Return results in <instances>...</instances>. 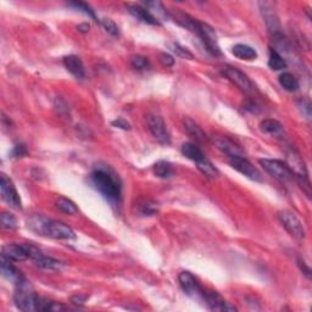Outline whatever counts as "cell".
Masks as SVG:
<instances>
[{
  "label": "cell",
  "mask_w": 312,
  "mask_h": 312,
  "mask_svg": "<svg viewBox=\"0 0 312 312\" xmlns=\"http://www.w3.org/2000/svg\"><path fill=\"white\" fill-rule=\"evenodd\" d=\"M89 182L110 203L118 204L121 201L122 182L110 166L96 165L89 176Z\"/></svg>",
  "instance_id": "cell-1"
},
{
  "label": "cell",
  "mask_w": 312,
  "mask_h": 312,
  "mask_svg": "<svg viewBox=\"0 0 312 312\" xmlns=\"http://www.w3.org/2000/svg\"><path fill=\"white\" fill-rule=\"evenodd\" d=\"M28 227L36 233L53 238V239L71 240L76 238L75 231L71 227L44 216L31 217L28 220Z\"/></svg>",
  "instance_id": "cell-2"
},
{
  "label": "cell",
  "mask_w": 312,
  "mask_h": 312,
  "mask_svg": "<svg viewBox=\"0 0 312 312\" xmlns=\"http://www.w3.org/2000/svg\"><path fill=\"white\" fill-rule=\"evenodd\" d=\"M285 164L288 165L290 171L293 172L294 177L299 181L301 186L306 187V193L310 195V182H308V172L306 169L305 163H303L302 158L297 154L294 150L286 152Z\"/></svg>",
  "instance_id": "cell-3"
},
{
  "label": "cell",
  "mask_w": 312,
  "mask_h": 312,
  "mask_svg": "<svg viewBox=\"0 0 312 312\" xmlns=\"http://www.w3.org/2000/svg\"><path fill=\"white\" fill-rule=\"evenodd\" d=\"M260 165L263 167L268 175L276 178L282 183H291L294 181V175L288 165L280 160H272V159H261Z\"/></svg>",
  "instance_id": "cell-4"
},
{
  "label": "cell",
  "mask_w": 312,
  "mask_h": 312,
  "mask_svg": "<svg viewBox=\"0 0 312 312\" xmlns=\"http://www.w3.org/2000/svg\"><path fill=\"white\" fill-rule=\"evenodd\" d=\"M37 297H38V295L31 289V285L25 279L24 282L18 284V290L14 295V301L21 311H36Z\"/></svg>",
  "instance_id": "cell-5"
},
{
  "label": "cell",
  "mask_w": 312,
  "mask_h": 312,
  "mask_svg": "<svg viewBox=\"0 0 312 312\" xmlns=\"http://www.w3.org/2000/svg\"><path fill=\"white\" fill-rule=\"evenodd\" d=\"M278 217H279L280 223H282L283 227H284L285 231L288 232L291 237L297 240L305 239L306 237L305 228H303L301 221L296 217V215H295L294 212L284 210V211L279 212Z\"/></svg>",
  "instance_id": "cell-6"
},
{
  "label": "cell",
  "mask_w": 312,
  "mask_h": 312,
  "mask_svg": "<svg viewBox=\"0 0 312 312\" xmlns=\"http://www.w3.org/2000/svg\"><path fill=\"white\" fill-rule=\"evenodd\" d=\"M146 123L147 128H149L152 137L156 139V141H159L163 145H169L171 143V135H170L166 123L160 116L150 113L146 117Z\"/></svg>",
  "instance_id": "cell-7"
},
{
  "label": "cell",
  "mask_w": 312,
  "mask_h": 312,
  "mask_svg": "<svg viewBox=\"0 0 312 312\" xmlns=\"http://www.w3.org/2000/svg\"><path fill=\"white\" fill-rule=\"evenodd\" d=\"M197 36L199 37L203 42L205 48L208 49V52L214 56H221L222 52H221V48L218 45L217 42V36L215 30L210 25L204 24V22H199V28H198Z\"/></svg>",
  "instance_id": "cell-8"
},
{
  "label": "cell",
  "mask_w": 312,
  "mask_h": 312,
  "mask_svg": "<svg viewBox=\"0 0 312 312\" xmlns=\"http://www.w3.org/2000/svg\"><path fill=\"white\" fill-rule=\"evenodd\" d=\"M223 75H225L232 83H234L235 86L239 88L242 92L246 93V94H254V93L256 92L255 84L252 83L250 78L240 70L235 69V67L227 66L223 69Z\"/></svg>",
  "instance_id": "cell-9"
},
{
  "label": "cell",
  "mask_w": 312,
  "mask_h": 312,
  "mask_svg": "<svg viewBox=\"0 0 312 312\" xmlns=\"http://www.w3.org/2000/svg\"><path fill=\"white\" fill-rule=\"evenodd\" d=\"M0 193H2L3 201L8 204L10 208L15 210L22 209V201L20 198L15 186L11 182L10 178L7 177V175H2V181H0Z\"/></svg>",
  "instance_id": "cell-10"
},
{
  "label": "cell",
  "mask_w": 312,
  "mask_h": 312,
  "mask_svg": "<svg viewBox=\"0 0 312 312\" xmlns=\"http://www.w3.org/2000/svg\"><path fill=\"white\" fill-rule=\"evenodd\" d=\"M178 280H180L183 291L188 296H191L194 300H204L205 289L200 285V283L195 279V277L191 272H181L180 276H178Z\"/></svg>",
  "instance_id": "cell-11"
},
{
  "label": "cell",
  "mask_w": 312,
  "mask_h": 312,
  "mask_svg": "<svg viewBox=\"0 0 312 312\" xmlns=\"http://www.w3.org/2000/svg\"><path fill=\"white\" fill-rule=\"evenodd\" d=\"M229 164L233 167L234 170H237L239 174H242L245 177L250 178L252 181H256L260 182L262 181V176L259 172V170L250 163L249 160H246L245 156H235V158H229Z\"/></svg>",
  "instance_id": "cell-12"
},
{
  "label": "cell",
  "mask_w": 312,
  "mask_h": 312,
  "mask_svg": "<svg viewBox=\"0 0 312 312\" xmlns=\"http://www.w3.org/2000/svg\"><path fill=\"white\" fill-rule=\"evenodd\" d=\"M204 301L212 311H238V308L231 302H227L217 291L205 290L204 293Z\"/></svg>",
  "instance_id": "cell-13"
},
{
  "label": "cell",
  "mask_w": 312,
  "mask_h": 312,
  "mask_svg": "<svg viewBox=\"0 0 312 312\" xmlns=\"http://www.w3.org/2000/svg\"><path fill=\"white\" fill-rule=\"evenodd\" d=\"M2 256L5 259L13 261V262H22L30 259L26 245L24 244H8L3 246Z\"/></svg>",
  "instance_id": "cell-14"
},
{
  "label": "cell",
  "mask_w": 312,
  "mask_h": 312,
  "mask_svg": "<svg viewBox=\"0 0 312 312\" xmlns=\"http://www.w3.org/2000/svg\"><path fill=\"white\" fill-rule=\"evenodd\" d=\"M214 143L223 154H226L228 158H235V156H244L243 149L238 144H235L232 139L217 135L214 138Z\"/></svg>",
  "instance_id": "cell-15"
},
{
  "label": "cell",
  "mask_w": 312,
  "mask_h": 312,
  "mask_svg": "<svg viewBox=\"0 0 312 312\" xmlns=\"http://www.w3.org/2000/svg\"><path fill=\"white\" fill-rule=\"evenodd\" d=\"M260 7L263 19H265L266 26H267L269 32L273 36L277 35V33H280V24L277 14L274 13L272 8H269V4H267V3H260Z\"/></svg>",
  "instance_id": "cell-16"
},
{
  "label": "cell",
  "mask_w": 312,
  "mask_h": 312,
  "mask_svg": "<svg viewBox=\"0 0 312 312\" xmlns=\"http://www.w3.org/2000/svg\"><path fill=\"white\" fill-rule=\"evenodd\" d=\"M2 273L7 279H9L10 282L15 283L16 285L20 284L21 282H24L25 277L22 274V272L20 271L18 267H15L13 263V261L5 259L2 256Z\"/></svg>",
  "instance_id": "cell-17"
},
{
  "label": "cell",
  "mask_w": 312,
  "mask_h": 312,
  "mask_svg": "<svg viewBox=\"0 0 312 312\" xmlns=\"http://www.w3.org/2000/svg\"><path fill=\"white\" fill-rule=\"evenodd\" d=\"M64 66L70 73H72L76 78L86 77V70L81 59L76 55H69L64 58Z\"/></svg>",
  "instance_id": "cell-18"
},
{
  "label": "cell",
  "mask_w": 312,
  "mask_h": 312,
  "mask_svg": "<svg viewBox=\"0 0 312 312\" xmlns=\"http://www.w3.org/2000/svg\"><path fill=\"white\" fill-rule=\"evenodd\" d=\"M127 9H128L129 14L132 16H134L135 19L139 20V21L144 22V24L147 25H160V22L156 20L151 14L147 11L145 8L141 7V5L137 4H128L127 5Z\"/></svg>",
  "instance_id": "cell-19"
},
{
  "label": "cell",
  "mask_w": 312,
  "mask_h": 312,
  "mask_svg": "<svg viewBox=\"0 0 312 312\" xmlns=\"http://www.w3.org/2000/svg\"><path fill=\"white\" fill-rule=\"evenodd\" d=\"M32 261L35 262L37 267L48 269V271H59V269H61L62 266H64V263H62L61 261L54 259V257L47 256V255H44L43 252L37 255Z\"/></svg>",
  "instance_id": "cell-20"
},
{
  "label": "cell",
  "mask_w": 312,
  "mask_h": 312,
  "mask_svg": "<svg viewBox=\"0 0 312 312\" xmlns=\"http://www.w3.org/2000/svg\"><path fill=\"white\" fill-rule=\"evenodd\" d=\"M232 54L238 58L239 60H245V61H251L255 60L257 58V52L250 45L246 44H235L232 48Z\"/></svg>",
  "instance_id": "cell-21"
},
{
  "label": "cell",
  "mask_w": 312,
  "mask_h": 312,
  "mask_svg": "<svg viewBox=\"0 0 312 312\" xmlns=\"http://www.w3.org/2000/svg\"><path fill=\"white\" fill-rule=\"evenodd\" d=\"M184 128L187 129L189 135H192L193 138H195L197 140L199 141H208L209 138L208 135L205 134L201 127H199V124L195 123L194 121L191 120V118H184Z\"/></svg>",
  "instance_id": "cell-22"
},
{
  "label": "cell",
  "mask_w": 312,
  "mask_h": 312,
  "mask_svg": "<svg viewBox=\"0 0 312 312\" xmlns=\"http://www.w3.org/2000/svg\"><path fill=\"white\" fill-rule=\"evenodd\" d=\"M182 154L186 156L189 160L194 161L195 164H198L199 161L205 159V155L201 150L195 144L193 143H184L182 145Z\"/></svg>",
  "instance_id": "cell-23"
},
{
  "label": "cell",
  "mask_w": 312,
  "mask_h": 312,
  "mask_svg": "<svg viewBox=\"0 0 312 312\" xmlns=\"http://www.w3.org/2000/svg\"><path fill=\"white\" fill-rule=\"evenodd\" d=\"M65 306L60 302L53 301V300L47 299V297L38 296L37 297L36 311H64Z\"/></svg>",
  "instance_id": "cell-24"
},
{
  "label": "cell",
  "mask_w": 312,
  "mask_h": 312,
  "mask_svg": "<svg viewBox=\"0 0 312 312\" xmlns=\"http://www.w3.org/2000/svg\"><path fill=\"white\" fill-rule=\"evenodd\" d=\"M268 66L269 69L274 71H282L286 69V61L283 59V56L280 55L277 50L269 49V56H268Z\"/></svg>",
  "instance_id": "cell-25"
},
{
  "label": "cell",
  "mask_w": 312,
  "mask_h": 312,
  "mask_svg": "<svg viewBox=\"0 0 312 312\" xmlns=\"http://www.w3.org/2000/svg\"><path fill=\"white\" fill-rule=\"evenodd\" d=\"M260 128L262 132L267 133V134H271V135H279L283 133L282 124L276 120H271V118H267V120H263L262 122H261Z\"/></svg>",
  "instance_id": "cell-26"
},
{
  "label": "cell",
  "mask_w": 312,
  "mask_h": 312,
  "mask_svg": "<svg viewBox=\"0 0 312 312\" xmlns=\"http://www.w3.org/2000/svg\"><path fill=\"white\" fill-rule=\"evenodd\" d=\"M279 83L288 92H295V90L299 89V81L293 73L283 72L279 76Z\"/></svg>",
  "instance_id": "cell-27"
},
{
  "label": "cell",
  "mask_w": 312,
  "mask_h": 312,
  "mask_svg": "<svg viewBox=\"0 0 312 312\" xmlns=\"http://www.w3.org/2000/svg\"><path fill=\"white\" fill-rule=\"evenodd\" d=\"M55 206L60 210L61 212L66 215H76L78 212V208L72 200L67 199V198L60 197L55 201Z\"/></svg>",
  "instance_id": "cell-28"
},
{
  "label": "cell",
  "mask_w": 312,
  "mask_h": 312,
  "mask_svg": "<svg viewBox=\"0 0 312 312\" xmlns=\"http://www.w3.org/2000/svg\"><path fill=\"white\" fill-rule=\"evenodd\" d=\"M144 5H145V9L149 11L158 21L161 19L167 18L166 9L164 8V5L161 4L160 2H146L144 3Z\"/></svg>",
  "instance_id": "cell-29"
},
{
  "label": "cell",
  "mask_w": 312,
  "mask_h": 312,
  "mask_svg": "<svg viewBox=\"0 0 312 312\" xmlns=\"http://www.w3.org/2000/svg\"><path fill=\"white\" fill-rule=\"evenodd\" d=\"M154 174L159 178H170L174 174V170H172L171 164L167 161H159L154 165Z\"/></svg>",
  "instance_id": "cell-30"
},
{
  "label": "cell",
  "mask_w": 312,
  "mask_h": 312,
  "mask_svg": "<svg viewBox=\"0 0 312 312\" xmlns=\"http://www.w3.org/2000/svg\"><path fill=\"white\" fill-rule=\"evenodd\" d=\"M197 165H198V170H199V171L204 176H206V177L215 178V177H217V176H218L217 169L214 165H212V164L210 163V161L206 158L204 159V160L199 161V163H198Z\"/></svg>",
  "instance_id": "cell-31"
},
{
  "label": "cell",
  "mask_w": 312,
  "mask_h": 312,
  "mask_svg": "<svg viewBox=\"0 0 312 312\" xmlns=\"http://www.w3.org/2000/svg\"><path fill=\"white\" fill-rule=\"evenodd\" d=\"M69 7L71 8H75L76 10L81 11V13L86 14V15L89 16L90 19H93L94 21L98 22V18H96L94 10L92 9V8L89 7V5L86 4V3H82V2H72V3H69Z\"/></svg>",
  "instance_id": "cell-32"
},
{
  "label": "cell",
  "mask_w": 312,
  "mask_h": 312,
  "mask_svg": "<svg viewBox=\"0 0 312 312\" xmlns=\"http://www.w3.org/2000/svg\"><path fill=\"white\" fill-rule=\"evenodd\" d=\"M0 223L4 229H15L18 227V221L16 217L10 212H3L0 215Z\"/></svg>",
  "instance_id": "cell-33"
},
{
  "label": "cell",
  "mask_w": 312,
  "mask_h": 312,
  "mask_svg": "<svg viewBox=\"0 0 312 312\" xmlns=\"http://www.w3.org/2000/svg\"><path fill=\"white\" fill-rule=\"evenodd\" d=\"M130 65H132L133 69L138 70V71H145V70L150 69L149 60H147L146 58H144V56H140V55L133 56V58L130 59Z\"/></svg>",
  "instance_id": "cell-34"
},
{
  "label": "cell",
  "mask_w": 312,
  "mask_h": 312,
  "mask_svg": "<svg viewBox=\"0 0 312 312\" xmlns=\"http://www.w3.org/2000/svg\"><path fill=\"white\" fill-rule=\"evenodd\" d=\"M170 48H171V50L174 52L176 55H178L180 58H183V59H189V60H193V54L189 52L187 48L182 47V45H180L178 43H170Z\"/></svg>",
  "instance_id": "cell-35"
},
{
  "label": "cell",
  "mask_w": 312,
  "mask_h": 312,
  "mask_svg": "<svg viewBox=\"0 0 312 312\" xmlns=\"http://www.w3.org/2000/svg\"><path fill=\"white\" fill-rule=\"evenodd\" d=\"M100 25L104 27V30L106 31L109 35H111L112 37H117L120 35V30H118V26L112 21L111 19H103L100 21Z\"/></svg>",
  "instance_id": "cell-36"
},
{
  "label": "cell",
  "mask_w": 312,
  "mask_h": 312,
  "mask_svg": "<svg viewBox=\"0 0 312 312\" xmlns=\"http://www.w3.org/2000/svg\"><path fill=\"white\" fill-rule=\"evenodd\" d=\"M139 211H140V214L144 215V216H152V215L158 214V205H156L155 203L145 201V203L140 205Z\"/></svg>",
  "instance_id": "cell-37"
},
{
  "label": "cell",
  "mask_w": 312,
  "mask_h": 312,
  "mask_svg": "<svg viewBox=\"0 0 312 312\" xmlns=\"http://www.w3.org/2000/svg\"><path fill=\"white\" fill-rule=\"evenodd\" d=\"M27 155V147L24 145V144H18V145L14 146L13 151H11V158L20 159L24 158V156Z\"/></svg>",
  "instance_id": "cell-38"
},
{
  "label": "cell",
  "mask_w": 312,
  "mask_h": 312,
  "mask_svg": "<svg viewBox=\"0 0 312 312\" xmlns=\"http://www.w3.org/2000/svg\"><path fill=\"white\" fill-rule=\"evenodd\" d=\"M160 60H161V62H163L164 66H166V67H172L175 65L174 56H171L170 54H167V53L161 54Z\"/></svg>",
  "instance_id": "cell-39"
},
{
  "label": "cell",
  "mask_w": 312,
  "mask_h": 312,
  "mask_svg": "<svg viewBox=\"0 0 312 312\" xmlns=\"http://www.w3.org/2000/svg\"><path fill=\"white\" fill-rule=\"evenodd\" d=\"M299 107L300 109H301V111L303 110V113H305L306 115V118H307V120H310L311 118V105H310V103H308L307 100H300L299 101Z\"/></svg>",
  "instance_id": "cell-40"
},
{
  "label": "cell",
  "mask_w": 312,
  "mask_h": 312,
  "mask_svg": "<svg viewBox=\"0 0 312 312\" xmlns=\"http://www.w3.org/2000/svg\"><path fill=\"white\" fill-rule=\"evenodd\" d=\"M111 124L113 127H116V128H121V129H130V124L127 122L124 118H117V120L112 121Z\"/></svg>",
  "instance_id": "cell-41"
},
{
  "label": "cell",
  "mask_w": 312,
  "mask_h": 312,
  "mask_svg": "<svg viewBox=\"0 0 312 312\" xmlns=\"http://www.w3.org/2000/svg\"><path fill=\"white\" fill-rule=\"evenodd\" d=\"M297 265L300 266V268H301L302 273L305 274L306 277H307V278H311V268L308 267L307 265H306V262L301 259V257H300V259L297 260Z\"/></svg>",
  "instance_id": "cell-42"
},
{
  "label": "cell",
  "mask_w": 312,
  "mask_h": 312,
  "mask_svg": "<svg viewBox=\"0 0 312 312\" xmlns=\"http://www.w3.org/2000/svg\"><path fill=\"white\" fill-rule=\"evenodd\" d=\"M84 301H86V297L81 296V295H76V296L72 297V302L75 305H83Z\"/></svg>",
  "instance_id": "cell-43"
},
{
  "label": "cell",
  "mask_w": 312,
  "mask_h": 312,
  "mask_svg": "<svg viewBox=\"0 0 312 312\" xmlns=\"http://www.w3.org/2000/svg\"><path fill=\"white\" fill-rule=\"evenodd\" d=\"M89 28H90V25L88 24V22H84V24L79 25V26L77 27V30L82 33H87L88 31H89Z\"/></svg>",
  "instance_id": "cell-44"
}]
</instances>
